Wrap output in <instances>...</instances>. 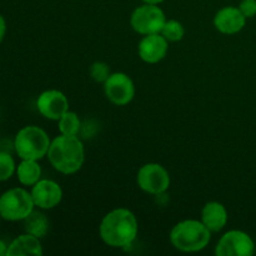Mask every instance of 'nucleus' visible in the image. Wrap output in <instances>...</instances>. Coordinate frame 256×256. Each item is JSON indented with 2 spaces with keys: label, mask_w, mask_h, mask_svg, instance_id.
Here are the masks:
<instances>
[{
  "label": "nucleus",
  "mask_w": 256,
  "mask_h": 256,
  "mask_svg": "<svg viewBox=\"0 0 256 256\" xmlns=\"http://www.w3.org/2000/svg\"><path fill=\"white\" fill-rule=\"evenodd\" d=\"M59 132L62 135H70V136H78L82 122L79 119V115L74 112L68 110L59 120Z\"/></svg>",
  "instance_id": "a211bd4d"
},
{
  "label": "nucleus",
  "mask_w": 256,
  "mask_h": 256,
  "mask_svg": "<svg viewBox=\"0 0 256 256\" xmlns=\"http://www.w3.org/2000/svg\"><path fill=\"white\" fill-rule=\"evenodd\" d=\"M136 182L142 192L160 195L170 188V175L162 165L158 162H148L138 172Z\"/></svg>",
  "instance_id": "0eeeda50"
},
{
  "label": "nucleus",
  "mask_w": 256,
  "mask_h": 256,
  "mask_svg": "<svg viewBox=\"0 0 256 256\" xmlns=\"http://www.w3.org/2000/svg\"><path fill=\"white\" fill-rule=\"evenodd\" d=\"M22 222H24V230L28 234L34 235V236L39 238V239H42V238H44L48 234L49 220L42 212L32 210Z\"/></svg>",
  "instance_id": "f3484780"
},
{
  "label": "nucleus",
  "mask_w": 256,
  "mask_h": 256,
  "mask_svg": "<svg viewBox=\"0 0 256 256\" xmlns=\"http://www.w3.org/2000/svg\"><path fill=\"white\" fill-rule=\"evenodd\" d=\"M42 245L39 238L25 232L15 238L8 245L6 256H42Z\"/></svg>",
  "instance_id": "2eb2a0df"
},
{
  "label": "nucleus",
  "mask_w": 256,
  "mask_h": 256,
  "mask_svg": "<svg viewBox=\"0 0 256 256\" xmlns=\"http://www.w3.org/2000/svg\"><path fill=\"white\" fill-rule=\"evenodd\" d=\"M46 158L56 172L65 175L75 174L84 164V145L78 136L60 134L50 142Z\"/></svg>",
  "instance_id": "f03ea898"
},
{
  "label": "nucleus",
  "mask_w": 256,
  "mask_h": 256,
  "mask_svg": "<svg viewBox=\"0 0 256 256\" xmlns=\"http://www.w3.org/2000/svg\"><path fill=\"white\" fill-rule=\"evenodd\" d=\"M166 20L165 12L159 5L144 2L132 12L130 16V25L138 34H156L162 32Z\"/></svg>",
  "instance_id": "423d86ee"
},
{
  "label": "nucleus",
  "mask_w": 256,
  "mask_h": 256,
  "mask_svg": "<svg viewBox=\"0 0 256 256\" xmlns=\"http://www.w3.org/2000/svg\"><path fill=\"white\" fill-rule=\"evenodd\" d=\"M50 142L52 140L44 129L28 125L15 135L14 149L20 159L40 160L46 156Z\"/></svg>",
  "instance_id": "20e7f679"
},
{
  "label": "nucleus",
  "mask_w": 256,
  "mask_h": 256,
  "mask_svg": "<svg viewBox=\"0 0 256 256\" xmlns=\"http://www.w3.org/2000/svg\"><path fill=\"white\" fill-rule=\"evenodd\" d=\"M214 252L216 256H252L255 252V242L248 232L230 230L220 238Z\"/></svg>",
  "instance_id": "6e6552de"
},
{
  "label": "nucleus",
  "mask_w": 256,
  "mask_h": 256,
  "mask_svg": "<svg viewBox=\"0 0 256 256\" xmlns=\"http://www.w3.org/2000/svg\"><path fill=\"white\" fill-rule=\"evenodd\" d=\"M169 42L160 32L144 35L138 46V52L142 62L148 64H156L162 62L168 54Z\"/></svg>",
  "instance_id": "f8f14e48"
},
{
  "label": "nucleus",
  "mask_w": 256,
  "mask_h": 256,
  "mask_svg": "<svg viewBox=\"0 0 256 256\" xmlns=\"http://www.w3.org/2000/svg\"><path fill=\"white\" fill-rule=\"evenodd\" d=\"M42 166L39 165V160L22 159L20 164L16 166L18 180L24 186H32L42 179Z\"/></svg>",
  "instance_id": "dca6fc26"
},
{
  "label": "nucleus",
  "mask_w": 256,
  "mask_h": 256,
  "mask_svg": "<svg viewBox=\"0 0 256 256\" xmlns=\"http://www.w3.org/2000/svg\"><path fill=\"white\" fill-rule=\"evenodd\" d=\"M16 172L14 158L5 152H0V182H6Z\"/></svg>",
  "instance_id": "aec40b11"
},
{
  "label": "nucleus",
  "mask_w": 256,
  "mask_h": 256,
  "mask_svg": "<svg viewBox=\"0 0 256 256\" xmlns=\"http://www.w3.org/2000/svg\"><path fill=\"white\" fill-rule=\"evenodd\" d=\"M5 34H6V22H5L4 16L0 14V42L4 40Z\"/></svg>",
  "instance_id": "5701e85b"
},
{
  "label": "nucleus",
  "mask_w": 256,
  "mask_h": 256,
  "mask_svg": "<svg viewBox=\"0 0 256 256\" xmlns=\"http://www.w3.org/2000/svg\"><path fill=\"white\" fill-rule=\"evenodd\" d=\"M34 208L32 194L24 188H12L0 195V215L6 222H22Z\"/></svg>",
  "instance_id": "39448f33"
},
{
  "label": "nucleus",
  "mask_w": 256,
  "mask_h": 256,
  "mask_svg": "<svg viewBox=\"0 0 256 256\" xmlns=\"http://www.w3.org/2000/svg\"><path fill=\"white\" fill-rule=\"evenodd\" d=\"M36 108L45 119L58 122L69 110V100L60 90H45L38 96Z\"/></svg>",
  "instance_id": "9b49d317"
},
{
  "label": "nucleus",
  "mask_w": 256,
  "mask_h": 256,
  "mask_svg": "<svg viewBox=\"0 0 256 256\" xmlns=\"http://www.w3.org/2000/svg\"><path fill=\"white\" fill-rule=\"evenodd\" d=\"M8 254V245L2 240H0V256H6Z\"/></svg>",
  "instance_id": "b1692460"
},
{
  "label": "nucleus",
  "mask_w": 256,
  "mask_h": 256,
  "mask_svg": "<svg viewBox=\"0 0 256 256\" xmlns=\"http://www.w3.org/2000/svg\"><path fill=\"white\" fill-rule=\"evenodd\" d=\"M2 215H0V222H2Z\"/></svg>",
  "instance_id": "a878e982"
},
{
  "label": "nucleus",
  "mask_w": 256,
  "mask_h": 256,
  "mask_svg": "<svg viewBox=\"0 0 256 256\" xmlns=\"http://www.w3.org/2000/svg\"><path fill=\"white\" fill-rule=\"evenodd\" d=\"M212 240V232L202 220L188 219L178 222L170 232V242L175 249L182 252L204 250Z\"/></svg>",
  "instance_id": "7ed1b4c3"
},
{
  "label": "nucleus",
  "mask_w": 256,
  "mask_h": 256,
  "mask_svg": "<svg viewBox=\"0 0 256 256\" xmlns=\"http://www.w3.org/2000/svg\"><path fill=\"white\" fill-rule=\"evenodd\" d=\"M142 2H148V4H162V2H165V0H142Z\"/></svg>",
  "instance_id": "393cba45"
},
{
  "label": "nucleus",
  "mask_w": 256,
  "mask_h": 256,
  "mask_svg": "<svg viewBox=\"0 0 256 256\" xmlns=\"http://www.w3.org/2000/svg\"><path fill=\"white\" fill-rule=\"evenodd\" d=\"M35 208L50 210L56 208L62 200V189L56 182L49 179H40L30 190Z\"/></svg>",
  "instance_id": "9d476101"
},
{
  "label": "nucleus",
  "mask_w": 256,
  "mask_h": 256,
  "mask_svg": "<svg viewBox=\"0 0 256 256\" xmlns=\"http://www.w3.org/2000/svg\"><path fill=\"white\" fill-rule=\"evenodd\" d=\"M160 34L165 38L169 42H176L184 38L185 29L180 22L175 19L166 20V22L162 26Z\"/></svg>",
  "instance_id": "6ab92c4d"
},
{
  "label": "nucleus",
  "mask_w": 256,
  "mask_h": 256,
  "mask_svg": "<svg viewBox=\"0 0 256 256\" xmlns=\"http://www.w3.org/2000/svg\"><path fill=\"white\" fill-rule=\"evenodd\" d=\"M238 8L246 19L254 18L256 15V0H242Z\"/></svg>",
  "instance_id": "4be33fe9"
},
{
  "label": "nucleus",
  "mask_w": 256,
  "mask_h": 256,
  "mask_svg": "<svg viewBox=\"0 0 256 256\" xmlns=\"http://www.w3.org/2000/svg\"><path fill=\"white\" fill-rule=\"evenodd\" d=\"M104 92L110 102L124 106L135 96L134 82L125 72H112L104 82Z\"/></svg>",
  "instance_id": "1a4fd4ad"
},
{
  "label": "nucleus",
  "mask_w": 256,
  "mask_h": 256,
  "mask_svg": "<svg viewBox=\"0 0 256 256\" xmlns=\"http://www.w3.org/2000/svg\"><path fill=\"white\" fill-rule=\"evenodd\" d=\"M110 74H112V72H110L109 65L104 62H95L90 66V75H92V78L96 82H102L104 84L105 80L109 78Z\"/></svg>",
  "instance_id": "412c9836"
},
{
  "label": "nucleus",
  "mask_w": 256,
  "mask_h": 256,
  "mask_svg": "<svg viewBox=\"0 0 256 256\" xmlns=\"http://www.w3.org/2000/svg\"><path fill=\"white\" fill-rule=\"evenodd\" d=\"M246 18L238 6H225L214 16V26L218 32L226 35L238 34L244 29Z\"/></svg>",
  "instance_id": "ddd939ff"
},
{
  "label": "nucleus",
  "mask_w": 256,
  "mask_h": 256,
  "mask_svg": "<svg viewBox=\"0 0 256 256\" xmlns=\"http://www.w3.org/2000/svg\"><path fill=\"white\" fill-rule=\"evenodd\" d=\"M228 210L222 202H209L202 210V222L212 232H219L226 226Z\"/></svg>",
  "instance_id": "4468645a"
},
{
  "label": "nucleus",
  "mask_w": 256,
  "mask_h": 256,
  "mask_svg": "<svg viewBox=\"0 0 256 256\" xmlns=\"http://www.w3.org/2000/svg\"><path fill=\"white\" fill-rule=\"evenodd\" d=\"M139 224L134 212L125 208L112 210L102 218L99 234L102 242L112 248H126L135 242Z\"/></svg>",
  "instance_id": "f257e3e1"
}]
</instances>
